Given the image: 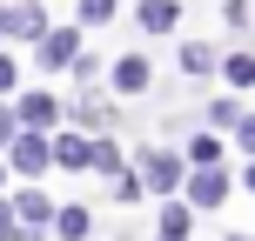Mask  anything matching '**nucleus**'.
<instances>
[{"mask_svg": "<svg viewBox=\"0 0 255 241\" xmlns=\"http://www.w3.org/2000/svg\"><path fill=\"white\" fill-rule=\"evenodd\" d=\"M134 174L148 181V194H154V201H168V194H181V188H188V174H195V167H188V154H175L168 141H148V148H134Z\"/></svg>", "mask_w": 255, "mask_h": 241, "instance_id": "1", "label": "nucleus"}, {"mask_svg": "<svg viewBox=\"0 0 255 241\" xmlns=\"http://www.w3.org/2000/svg\"><path fill=\"white\" fill-rule=\"evenodd\" d=\"M229 194H235L229 167H195V174H188V188H181V201H188L195 215H208V208H222Z\"/></svg>", "mask_w": 255, "mask_h": 241, "instance_id": "2", "label": "nucleus"}, {"mask_svg": "<svg viewBox=\"0 0 255 241\" xmlns=\"http://www.w3.org/2000/svg\"><path fill=\"white\" fill-rule=\"evenodd\" d=\"M108 87H115L121 101H141V94L154 87V61H148L141 47H134V54H121V61L108 67Z\"/></svg>", "mask_w": 255, "mask_h": 241, "instance_id": "3", "label": "nucleus"}, {"mask_svg": "<svg viewBox=\"0 0 255 241\" xmlns=\"http://www.w3.org/2000/svg\"><path fill=\"white\" fill-rule=\"evenodd\" d=\"M7 167H13L20 181H40V174L54 167V134H20V141L7 148Z\"/></svg>", "mask_w": 255, "mask_h": 241, "instance_id": "4", "label": "nucleus"}, {"mask_svg": "<svg viewBox=\"0 0 255 241\" xmlns=\"http://www.w3.org/2000/svg\"><path fill=\"white\" fill-rule=\"evenodd\" d=\"M0 34H7V40H34V47H40L54 27H47V13H40V0H13V7H0Z\"/></svg>", "mask_w": 255, "mask_h": 241, "instance_id": "5", "label": "nucleus"}, {"mask_svg": "<svg viewBox=\"0 0 255 241\" xmlns=\"http://www.w3.org/2000/svg\"><path fill=\"white\" fill-rule=\"evenodd\" d=\"M7 208H13V221H20V228L34 235V241L47 235L54 221H61V208H54V201H47L40 188H20V194H7Z\"/></svg>", "mask_w": 255, "mask_h": 241, "instance_id": "6", "label": "nucleus"}, {"mask_svg": "<svg viewBox=\"0 0 255 241\" xmlns=\"http://www.w3.org/2000/svg\"><path fill=\"white\" fill-rule=\"evenodd\" d=\"M74 61H81V27H54V34L34 47V67H40V74H61V67H74Z\"/></svg>", "mask_w": 255, "mask_h": 241, "instance_id": "7", "label": "nucleus"}, {"mask_svg": "<svg viewBox=\"0 0 255 241\" xmlns=\"http://www.w3.org/2000/svg\"><path fill=\"white\" fill-rule=\"evenodd\" d=\"M13 114H20V127H27V134H61V101H54L47 87L20 94V101H13Z\"/></svg>", "mask_w": 255, "mask_h": 241, "instance_id": "8", "label": "nucleus"}, {"mask_svg": "<svg viewBox=\"0 0 255 241\" xmlns=\"http://www.w3.org/2000/svg\"><path fill=\"white\" fill-rule=\"evenodd\" d=\"M54 167H67V174H94V134L61 127V134H54Z\"/></svg>", "mask_w": 255, "mask_h": 241, "instance_id": "9", "label": "nucleus"}, {"mask_svg": "<svg viewBox=\"0 0 255 241\" xmlns=\"http://www.w3.org/2000/svg\"><path fill=\"white\" fill-rule=\"evenodd\" d=\"M134 27L141 34H175L181 27V0H134Z\"/></svg>", "mask_w": 255, "mask_h": 241, "instance_id": "10", "label": "nucleus"}, {"mask_svg": "<svg viewBox=\"0 0 255 241\" xmlns=\"http://www.w3.org/2000/svg\"><path fill=\"white\" fill-rule=\"evenodd\" d=\"M195 235V208L188 201H161V241H188Z\"/></svg>", "mask_w": 255, "mask_h": 241, "instance_id": "11", "label": "nucleus"}, {"mask_svg": "<svg viewBox=\"0 0 255 241\" xmlns=\"http://www.w3.org/2000/svg\"><path fill=\"white\" fill-rule=\"evenodd\" d=\"M215 47H208V40H181V74H195V80H202V74H215Z\"/></svg>", "mask_w": 255, "mask_h": 241, "instance_id": "12", "label": "nucleus"}, {"mask_svg": "<svg viewBox=\"0 0 255 241\" xmlns=\"http://www.w3.org/2000/svg\"><path fill=\"white\" fill-rule=\"evenodd\" d=\"M121 13V0H74V27L81 34H88V27H108Z\"/></svg>", "mask_w": 255, "mask_h": 241, "instance_id": "13", "label": "nucleus"}, {"mask_svg": "<svg viewBox=\"0 0 255 241\" xmlns=\"http://www.w3.org/2000/svg\"><path fill=\"white\" fill-rule=\"evenodd\" d=\"M88 228H94V215H88L81 201H67L61 221H54V235H61V241H88Z\"/></svg>", "mask_w": 255, "mask_h": 241, "instance_id": "14", "label": "nucleus"}, {"mask_svg": "<svg viewBox=\"0 0 255 241\" xmlns=\"http://www.w3.org/2000/svg\"><path fill=\"white\" fill-rule=\"evenodd\" d=\"M181 154H188V167H222V141L208 134V127H202V134H195V141H188Z\"/></svg>", "mask_w": 255, "mask_h": 241, "instance_id": "15", "label": "nucleus"}, {"mask_svg": "<svg viewBox=\"0 0 255 241\" xmlns=\"http://www.w3.org/2000/svg\"><path fill=\"white\" fill-rule=\"evenodd\" d=\"M222 80H229V87H255V54L249 47L229 54V61H222Z\"/></svg>", "mask_w": 255, "mask_h": 241, "instance_id": "16", "label": "nucleus"}, {"mask_svg": "<svg viewBox=\"0 0 255 241\" xmlns=\"http://www.w3.org/2000/svg\"><path fill=\"white\" fill-rule=\"evenodd\" d=\"M249 114H242V101L235 94H222V101H208V127H242Z\"/></svg>", "mask_w": 255, "mask_h": 241, "instance_id": "17", "label": "nucleus"}, {"mask_svg": "<svg viewBox=\"0 0 255 241\" xmlns=\"http://www.w3.org/2000/svg\"><path fill=\"white\" fill-rule=\"evenodd\" d=\"M108 194H115V201H148V181H141L134 167H128L121 181H108Z\"/></svg>", "mask_w": 255, "mask_h": 241, "instance_id": "18", "label": "nucleus"}, {"mask_svg": "<svg viewBox=\"0 0 255 241\" xmlns=\"http://www.w3.org/2000/svg\"><path fill=\"white\" fill-rule=\"evenodd\" d=\"M20 134H27V127H20V114H13V107L0 101V161H7V148H13Z\"/></svg>", "mask_w": 255, "mask_h": 241, "instance_id": "19", "label": "nucleus"}, {"mask_svg": "<svg viewBox=\"0 0 255 241\" xmlns=\"http://www.w3.org/2000/svg\"><path fill=\"white\" fill-rule=\"evenodd\" d=\"M74 114H81V121H94V127H108V107L94 101V94H81V101H74Z\"/></svg>", "mask_w": 255, "mask_h": 241, "instance_id": "20", "label": "nucleus"}, {"mask_svg": "<svg viewBox=\"0 0 255 241\" xmlns=\"http://www.w3.org/2000/svg\"><path fill=\"white\" fill-rule=\"evenodd\" d=\"M13 80H20V61H13V54H0V101L13 94Z\"/></svg>", "mask_w": 255, "mask_h": 241, "instance_id": "21", "label": "nucleus"}, {"mask_svg": "<svg viewBox=\"0 0 255 241\" xmlns=\"http://www.w3.org/2000/svg\"><path fill=\"white\" fill-rule=\"evenodd\" d=\"M67 74H74V80H94V74H101V54H88V47H81V61L67 67Z\"/></svg>", "mask_w": 255, "mask_h": 241, "instance_id": "22", "label": "nucleus"}, {"mask_svg": "<svg viewBox=\"0 0 255 241\" xmlns=\"http://www.w3.org/2000/svg\"><path fill=\"white\" fill-rule=\"evenodd\" d=\"M235 148H242V154H249V161H255V114H249L242 127H235Z\"/></svg>", "mask_w": 255, "mask_h": 241, "instance_id": "23", "label": "nucleus"}, {"mask_svg": "<svg viewBox=\"0 0 255 241\" xmlns=\"http://www.w3.org/2000/svg\"><path fill=\"white\" fill-rule=\"evenodd\" d=\"M242 188H249V194H255V161H249V167H242Z\"/></svg>", "mask_w": 255, "mask_h": 241, "instance_id": "24", "label": "nucleus"}, {"mask_svg": "<svg viewBox=\"0 0 255 241\" xmlns=\"http://www.w3.org/2000/svg\"><path fill=\"white\" fill-rule=\"evenodd\" d=\"M7 174H13V167H7V161H0V188H7ZM0 201H7V194H0Z\"/></svg>", "mask_w": 255, "mask_h": 241, "instance_id": "25", "label": "nucleus"}, {"mask_svg": "<svg viewBox=\"0 0 255 241\" xmlns=\"http://www.w3.org/2000/svg\"><path fill=\"white\" fill-rule=\"evenodd\" d=\"M229 241H255V235H229Z\"/></svg>", "mask_w": 255, "mask_h": 241, "instance_id": "26", "label": "nucleus"}, {"mask_svg": "<svg viewBox=\"0 0 255 241\" xmlns=\"http://www.w3.org/2000/svg\"><path fill=\"white\" fill-rule=\"evenodd\" d=\"M0 40H7V34H0Z\"/></svg>", "mask_w": 255, "mask_h": 241, "instance_id": "27", "label": "nucleus"}]
</instances>
